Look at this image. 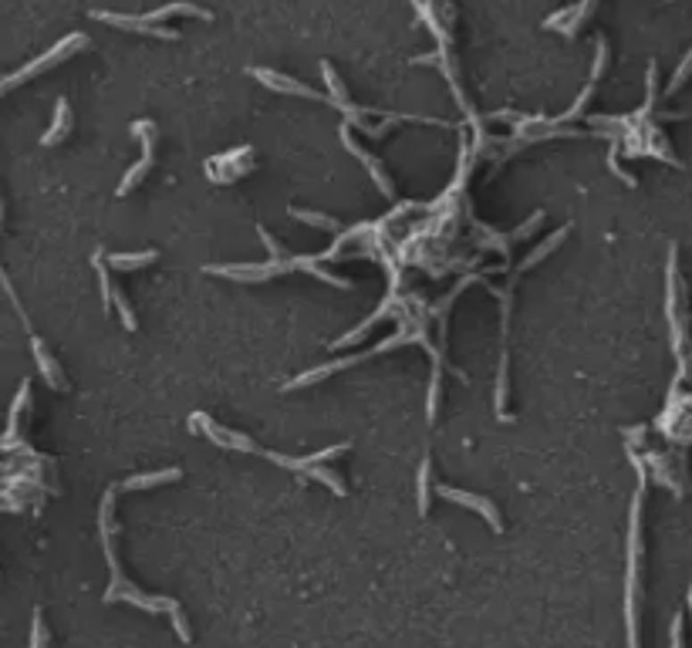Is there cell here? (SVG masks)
Returning a JSON list of instances; mask_svg holds the SVG:
<instances>
[{
    "instance_id": "obj_5",
    "label": "cell",
    "mask_w": 692,
    "mask_h": 648,
    "mask_svg": "<svg viewBox=\"0 0 692 648\" xmlns=\"http://www.w3.org/2000/svg\"><path fill=\"white\" fill-rule=\"evenodd\" d=\"M85 45H88V37H85V34H68L64 41H58V45L51 47V51H45L41 58H34V62H28L24 68H17L14 75H4V78H0V95L11 92V88H17V85H24L28 78L41 75V71L54 68V64H62L64 58H71V54H75V51H81Z\"/></svg>"
},
{
    "instance_id": "obj_11",
    "label": "cell",
    "mask_w": 692,
    "mask_h": 648,
    "mask_svg": "<svg viewBox=\"0 0 692 648\" xmlns=\"http://www.w3.org/2000/svg\"><path fill=\"white\" fill-rule=\"evenodd\" d=\"M439 496H446V500H453V503H460V507L477 510L479 517H483V520H487V524H490L496 534L504 530V520H500V513H496V507H493L487 496L470 494V490H453V486H439Z\"/></svg>"
},
{
    "instance_id": "obj_2",
    "label": "cell",
    "mask_w": 692,
    "mask_h": 648,
    "mask_svg": "<svg viewBox=\"0 0 692 648\" xmlns=\"http://www.w3.org/2000/svg\"><path fill=\"white\" fill-rule=\"evenodd\" d=\"M665 314H669V338L679 361L676 386L692 382V352H689V311H686V284L679 278V250L669 247L665 267Z\"/></svg>"
},
{
    "instance_id": "obj_16",
    "label": "cell",
    "mask_w": 692,
    "mask_h": 648,
    "mask_svg": "<svg viewBox=\"0 0 692 648\" xmlns=\"http://www.w3.org/2000/svg\"><path fill=\"white\" fill-rule=\"evenodd\" d=\"M183 477L176 466L170 469H153V473H136V477H129L122 483V490H149V486H163V483H176V479Z\"/></svg>"
},
{
    "instance_id": "obj_1",
    "label": "cell",
    "mask_w": 692,
    "mask_h": 648,
    "mask_svg": "<svg viewBox=\"0 0 692 648\" xmlns=\"http://www.w3.org/2000/svg\"><path fill=\"white\" fill-rule=\"evenodd\" d=\"M115 494L108 490L102 496V513H98V527H102V547H105V561L108 568H112V585L105 591V602H129V604H138V608H146V611H170L172 615V625H176V635L189 642V625H186L183 611H179V604L170 602V598H149L142 587L129 585L125 581L122 568H119V557H115Z\"/></svg>"
},
{
    "instance_id": "obj_8",
    "label": "cell",
    "mask_w": 692,
    "mask_h": 648,
    "mask_svg": "<svg viewBox=\"0 0 692 648\" xmlns=\"http://www.w3.org/2000/svg\"><path fill=\"white\" fill-rule=\"evenodd\" d=\"M132 136L142 142V159H138L136 166L122 176V183H119V196H129V193H132V189H136V186L149 176V170H153V162H155V142H159V136H155V122H149V119H138V122H132Z\"/></svg>"
},
{
    "instance_id": "obj_7",
    "label": "cell",
    "mask_w": 692,
    "mask_h": 648,
    "mask_svg": "<svg viewBox=\"0 0 692 648\" xmlns=\"http://www.w3.org/2000/svg\"><path fill=\"white\" fill-rule=\"evenodd\" d=\"M659 429L676 446L692 443V395H682V386H672V392H669V405L659 416Z\"/></svg>"
},
{
    "instance_id": "obj_23",
    "label": "cell",
    "mask_w": 692,
    "mask_h": 648,
    "mask_svg": "<svg viewBox=\"0 0 692 648\" xmlns=\"http://www.w3.org/2000/svg\"><path fill=\"white\" fill-rule=\"evenodd\" d=\"M669 645L682 648V615L672 618V628H669Z\"/></svg>"
},
{
    "instance_id": "obj_12",
    "label": "cell",
    "mask_w": 692,
    "mask_h": 648,
    "mask_svg": "<svg viewBox=\"0 0 692 648\" xmlns=\"http://www.w3.org/2000/svg\"><path fill=\"white\" fill-rule=\"evenodd\" d=\"M595 4H598V0H581V4H574L568 11H557V14H551L544 21V28H547V31H564L568 37H574V34L581 31V24L588 21V14L595 11Z\"/></svg>"
},
{
    "instance_id": "obj_13",
    "label": "cell",
    "mask_w": 692,
    "mask_h": 648,
    "mask_svg": "<svg viewBox=\"0 0 692 648\" xmlns=\"http://www.w3.org/2000/svg\"><path fill=\"white\" fill-rule=\"evenodd\" d=\"M250 75L257 78L261 85L267 88H274V92H284V95H301V98H314V102H328L321 92H314L308 85H301V81H294L288 75H277V71H267V68H250Z\"/></svg>"
},
{
    "instance_id": "obj_6",
    "label": "cell",
    "mask_w": 692,
    "mask_h": 648,
    "mask_svg": "<svg viewBox=\"0 0 692 648\" xmlns=\"http://www.w3.org/2000/svg\"><path fill=\"white\" fill-rule=\"evenodd\" d=\"M176 14H193L200 17V21H210V11H203L196 4H166V7H159V11H149V14L142 17H129V14H108V11H95V21H102V24H112V28H119V31H138V28H153V24H163L166 17H176Z\"/></svg>"
},
{
    "instance_id": "obj_9",
    "label": "cell",
    "mask_w": 692,
    "mask_h": 648,
    "mask_svg": "<svg viewBox=\"0 0 692 648\" xmlns=\"http://www.w3.org/2000/svg\"><path fill=\"white\" fill-rule=\"evenodd\" d=\"M254 149L250 145H240V149H230V153H223V155H210L206 159V176L213 179L216 186H230L237 183L240 176H246V172H254Z\"/></svg>"
},
{
    "instance_id": "obj_20",
    "label": "cell",
    "mask_w": 692,
    "mask_h": 648,
    "mask_svg": "<svg viewBox=\"0 0 692 648\" xmlns=\"http://www.w3.org/2000/svg\"><path fill=\"white\" fill-rule=\"evenodd\" d=\"M429 477H432V463H429V456H426L422 466H419V513H422V517L429 513Z\"/></svg>"
},
{
    "instance_id": "obj_14",
    "label": "cell",
    "mask_w": 692,
    "mask_h": 648,
    "mask_svg": "<svg viewBox=\"0 0 692 648\" xmlns=\"http://www.w3.org/2000/svg\"><path fill=\"white\" fill-rule=\"evenodd\" d=\"M31 352H34V361H38V369H41V375H45V382L51 388H64V375L62 369H58V361L51 358V352L45 348V341L38 338L31 331Z\"/></svg>"
},
{
    "instance_id": "obj_17",
    "label": "cell",
    "mask_w": 692,
    "mask_h": 648,
    "mask_svg": "<svg viewBox=\"0 0 692 648\" xmlns=\"http://www.w3.org/2000/svg\"><path fill=\"white\" fill-rule=\"evenodd\" d=\"M159 261V250H138V253H108V267L112 270H142L149 263Z\"/></svg>"
},
{
    "instance_id": "obj_3",
    "label": "cell",
    "mask_w": 692,
    "mask_h": 648,
    "mask_svg": "<svg viewBox=\"0 0 692 648\" xmlns=\"http://www.w3.org/2000/svg\"><path fill=\"white\" fill-rule=\"evenodd\" d=\"M206 274H213V278H227V280H246V284H257V280H271V278H280V274H294V270H304L311 278L324 280V284H331V287H341V291H352L354 284L348 278H338V274H331V270H324L321 261L318 257H288V261H271V263H244V267H237V263H223V267H203Z\"/></svg>"
},
{
    "instance_id": "obj_19",
    "label": "cell",
    "mask_w": 692,
    "mask_h": 648,
    "mask_svg": "<svg viewBox=\"0 0 692 648\" xmlns=\"http://www.w3.org/2000/svg\"><path fill=\"white\" fill-rule=\"evenodd\" d=\"M291 216H297V220L308 223V227H321V230H331V233H348L338 220H331V216H324V213H311V210H297V206H291Z\"/></svg>"
},
{
    "instance_id": "obj_22",
    "label": "cell",
    "mask_w": 692,
    "mask_h": 648,
    "mask_svg": "<svg viewBox=\"0 0 692 648\" xmlns=\"http://www.w3.org/2000/svg\"><path fill=\"white\" fill-rule=\"evenodd\" d=\"M608 68V41L598 37V54H595V71H591V81H598V75Z\"/></svg>"
},
{
    "instance_id": "obj_15",
    "label": "cell",
    "mask_w": 692,
    "mask_h": 648,
    "mask_svg": "<svg viewBox=\"0 0 692 648\" xmlns=\"http://www.w3.org/2000/svg\"><path fill=\"white\" fill-rule=\"evenodd\" d=\"M68 129H71V105H68V98H58V105H54V122L47 125V132L41 136V145H58V142L68 136Z\"/></svg>"
},
{
    "instance_id": "obj_21",
    "label": "cell",
    "mask_w": 692,
    "mask_h": 648,
    "mask_svg": "<svg viewBox=\"0 0 692 648\" xmlns=\"http://www.w3.org/2000/svg\"><path fill=\"white\" fill-rule=\"evenodd\" d=\"M689 75H692V47H689V54L682 58V64H679V68H676V75H672V81L665 85V98H672V95H676L679 88L686 85V78H689Z\"/></svg>"
},
{
    "instance_id": "obj_24",
    "label": "cell",
    "mask_w": 692,
    "mask_h": 648,
    "mask_svg": "<svg viewBox=\"0 0 692 648\" xmlns=\"http://www.w3.org/2000/svg\"><path fill=\"white\" fill-rule=\"evenodd\" d=\"M689 615H692V585H689Z\"/></svg>"
},
{
    "instance_id": "obj_18",
    "label": "cell",
    "mask_w": 692,
    "mask_h": 648,
    "mask_svg": "<svg viewBox=\"0 0 692 648\" xmlns=\"http://www.w3.org/2000/svg\"><path fill=\"white\" fill-rule=\"evenodd\" d=\"M304 477H311V479H318V483H324L331 494H338V496H345L348 494V486H345V479L335 473V469H328L324 463H314V466H308V473Z\"/></svg>"
},
{
    "instance_id": "obj_4",
    "label": "cell",
    "mask_w": 692,
    "mask_h": 648,
    "mask_svg": "<svg viewBox=\"0 0 692 648\" xmlns=\"http://www.w3.org/2000/svg\"><path fill=\"white\" fill-rule=\"evenodd\" d=\"M642 500L646 483L631 500L629 520V577H625V625H629V648H638V554H642Z\"/></svg>"
},
{
    "instance_id": "obj_10",
    "label": "cell",
    "mask_w": 692,
    "mask_h": 648,
    "mask_svg": "<svg viewBox=\"0 0 692 648\" xmlns=\"http://www.w3.org/2000/svg\"><path fill=\"white\" fill-rule=\"evenodd\" d=\"M341 142H345V149L352 155H358L362 159V166H365V172H369L371 179H375V186H379V193H382L385 200H396V189H392V179L385 176V170H382V162L375 159V155H369L358 142L352 139V132H348V125H341Z\"/></svg>"
}]
</instances>
